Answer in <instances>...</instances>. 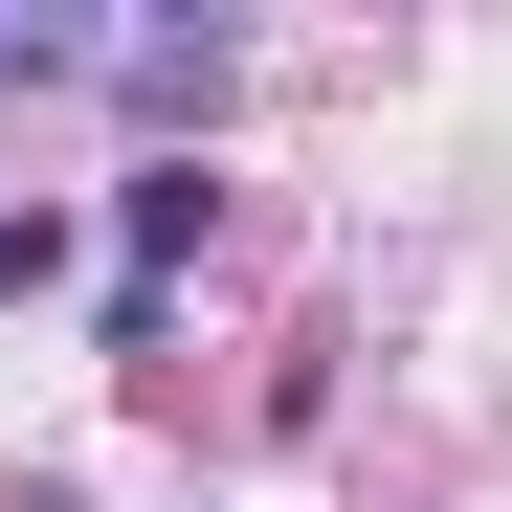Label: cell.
<instances>
[{
	"label": "cell",
	"mask_w": 512,
	"mask_h": 512,
	"mask_svg": "<svg viewBox=\"0 0 512 512\" xmlns=\"http://www.w3.org/2000/svg\"><path fill=\"white\" fill-rule=\"evenodd\" d=\"M67 268H90V223H67V201H0V290H67Z\"/></svg>",
	"instance_id": "3957f363"
},
{
	"label": "cell",
	"mask_w": 512,
	"mask_h": 512,
	"mask_svg": "<svg viewBox=\"0 0 512 512\" xmlns=\"http://www.w3.org/2000/svg\"><path fill=\"white\" fill-rule=\"evenodd\" d=\"M223 90H245L223 23H112V112H134V134H223Z\"/></svg>",
	"instance_id": "6da1fadb"
},
{
	"label": "cell",
	"mask_w": 512,
	"mask_h": 512,
	"mask_svg": "<svg viewBox=\"0 0 512 512\" xmlns=\"http://www.w3.org/2000/svg\"><path fill=\"white\" fill-rule=\"evenodd\" d=\"M201 223H223V179H201V156H134V179H112V245H134V290L179 268Z\"/></svg>",
	"instance_id": "7a4b0ae2"
}]
</instances>
